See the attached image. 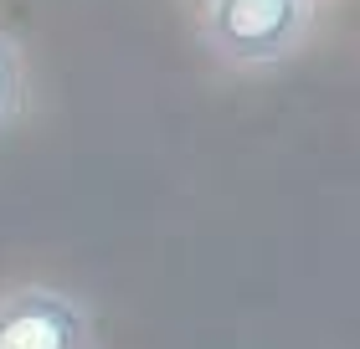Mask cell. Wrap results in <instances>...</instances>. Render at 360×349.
<instances>
[{
	"instance_id": "obj_1",
	"label": "cell",
	"mask_w": 360,
	"mask_h": 349,
	"mask_svg": "<svg viewBox=\"0 0 360 349\" xmlns=\"http://www.w3.org/2000/svg\"><path fill=\"white\" fill-rule=\"evenodd\" d=\"M314 31V0H206L201 41L237 72L288 62Z\"/></svg>"
},
{
	"instance_id": "obj_2",
	"label": "cell",
	"mask_w": 360,
	"mask_h": 349,
	"mask_svg": "<svg viewBox=\"0 0 360 349\" xmlns=\"http://www.w3.org/2000/svg\"><path fill=\"white\" fill-rule=\"evenodd\" d=\"M0 349H98L93 308L77 293L21 282L0 293Z\"/></svg>"
},
{
	"instance_id": "obj_3",
	"label": "cell",
	"mask_w": 360,
	"mask_h": 349,
	"mask_svg": "<svg viewBox=\"0 0 360 349\" xmlns=\"http://www.w3.org/2000/svg\"><path fill=\"white\" fill-rule=\"evenodd\" d=\"M26 93H31V82H26V57H21V46L0 31V134H6V129L26 113Z\"/></svg>"
}]
</instances>
